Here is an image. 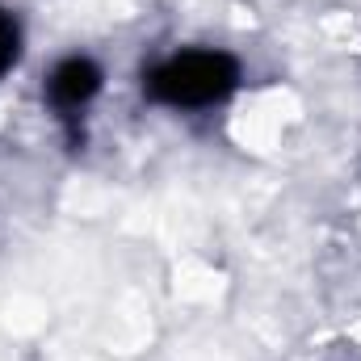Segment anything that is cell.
<instances>
[{
  "label": "cell",
  "instance_id": "cell-1",
  "mask_svg": "<svg viewBox=\"0 0 361 361\" xmlns=\"http://www.w3.org/2000/svg\"><path fill=\"white\" fill-rule=\"evenodd\" d=\"M240 85V63L227 51H177L147 72L143 92L169 109H206L227 101Z\"/></svg>",
  "mask_w": 361,
  "mask_h": 361
},
{
  "label": "cell",
  "instance_id": "cell-2",
  "mask_svg": "<svg viewBox=\"0 0 361 361\" xmlns=\"http://www.w3.org/2000/svg\"><path fill=\"white\" fill-rule=\"evenodd\" d=\"M97 92H101V68L89 55H68L63 63H55V72L47 80V97H51V105L59 114L85 109Z\"/></svg>",
  "mask_w": 361,
  "mask_h": 361
},
{
  "label": "cell",
  "instance_id": "cell-3",
  "mask_svg": "<svg viewBox=\"0 0 361 361\" xmlns=\"http://www.w3.org/2000/svg\"><path fill=\"white\" fill-rule=\"evenodd\" d=\"M17 55H21V25L8 8H0V76L17 63Z\"/></svg>",
  "mask_w": 361,
  "mask_h": 361
}]
</instances>
